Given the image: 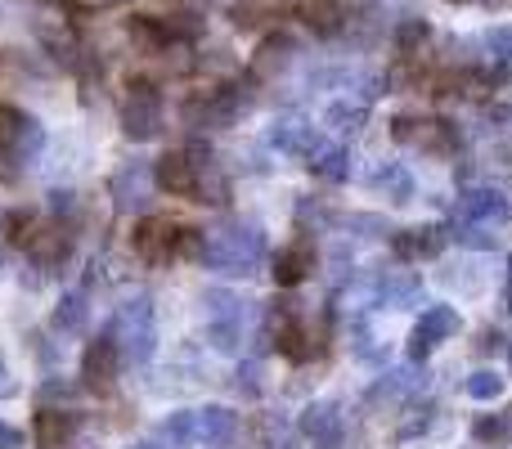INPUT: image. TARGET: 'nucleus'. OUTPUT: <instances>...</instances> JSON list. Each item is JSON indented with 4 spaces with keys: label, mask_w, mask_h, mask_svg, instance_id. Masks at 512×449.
<instances>
[{
    "label": "nucleus",
    "mask_w": 512,
    "mask_h": 449,
    "mask_svg": "<svg viewBox=\"0 0 512 449\" xmlns=\"http://www.w3.org/2000/svg\"><path fill=\"white\" fill-rule=\"evenodd\" d=\"M265 261V229L252 221H225L221 229H207V256L203 265H212L216 274H234L248 279L256 265Z\"/></svg>",
    "instance_id": "1"
},
{
    "label": "nucleus",
    "mask_w": 512,
    "mask_h": 449,
    "mask_svg": "<svg viewBox=\"0 0 512 449\" xmlns=\"http://www.w3.org/2000/svg\"><path fill=\"white\" fill-rule=\"evenodd\" d=\"M252 90L243 81H225L216 90H203V95H189L185 99V126L189 131H225L234 126L243 113L252 108Z\"/></svg>",
    "instance_id": "2"
},
{
    "label": "nucleus",
    "mask_w": 512,
    "mask_h": 449,
    "mask_svg": "<svg viewBox=\"0 0 512 449\" xmlns=\"http://www.w3.org/2000/svg\"><path fill=\"white\" fill-rule=\"evenodd\" d=\"M391 140L409 144V149H423L432 158H454L463 149V131L445 117H396L391 122Z\"/></svg>",
    "instance_id": "3"
},
{
    "label": "nucleus",
    "mask_w": 512,
    "mask_h": 449,
    "mask_svg": "<svg viewBox=\"0 0 512 449\" xmlns=\"http://www.w3.org/2000/svg\"><path fill=\"white\" fill-rule=\"evenodd\" d=\"M113 342L122 346L126 360L144 364L153 355V301L149 297H131L117 306L113 315Z\"/></svg>",
    "instance_id": "4"
},
{
    "label": "nucleus",
    "mask_w": 512,
    "mask_h": 449,
    "mask_svg": "<svg viewBox=\"0 0 512 449\" xmlns=\"http://www.w3.org/2000/svg\"><path fill=\"white\" fill-rule=\"evenodd\" d=\"M122 131L131 135L135 144L158 140L162 131V90L149 86V81H131L122 95Z\"/></svg>",
    "instance_id": "5"
},
{
    "label": "nucleus",
    "mask_w": 512,
    "mask_h": 449,
    "mask_svg": "<svg viewBox=\"0 0 512 449\" xmlns=\"http://www.w3.org/2000/svg\"><path fill=\"white\" fill-rule=\"evenodd\" d=\"M45 144V126L36 117H27L23 108L0 104V153H5L14 167H23L27 158H36Z\"/></svg>",
    "instance_id": "6"
},
{
    "label": "nucleus",
    "mask_w": 512,
    "mask_h": 449,
    "mask_svg": "<svg viewBox=\"0 0 512 449\" xmlns=\"http://www.w3.org/2000/svg\"><path fill=\"white\" fill-rule=\"evenodd\" d=\"M459 216L481 225L512 221V185H468L459 194Z\"/></svg>",
    "instance_id": "7"
},
{
    "label": "nucleus",
    "mask_w": 512,
    "mask_h": 449,
    "mask_svg": "<svg viewBox=\"0 0 512 449\" xmlns=\"http://www.w3.org/2000/svg\"><path fill=\"white\" fill-rule=\"evenodd\" d=\"M176 238H180L176 221H167V216H144L131 234V247L144 265H167V261H176Z\"/></svg>",
    "instance_id": "8"
},
{
    "label": "nucleus",
    "mask_w": 512,
    "mask_h": 449,
    "mask_svg": "<svg viewBox=\"0 0 512 449\" xmlns=\"http://www.w3.org/2000/svg\"><path fill=\"white\" fill-rule=\"evenodd\" d=\"M450 247V229L445 225H414V229H396L391 234V252L400 265H423Z\"/></svg>",
    "instance_id": "9"
},
{
    "label": "nucleus",
    "mask_w": 512,
    "mask_h": 449,
    "mask_svg": "<svg viewBox=\"0 0 512 449\" xmlns=\"http://www.w3.org/2000/svg\"><path fill=\"white\" fill-rule=\"evenodd\" d=\"M153 189H158V180H153V162L131 158V162H122L117 176H113V203L122 207V212H144V207L153 203Z\"/></svg>",
    "instance_id": "10"
},
{
    "label": "nucleus",
    "mask_w": 512,
    "mask_h": 449,
    "mask_svg": "<svg viewBox=\"0 0 512 449\" xmlns=\"http://www.w3.org/2000/svg\"><path fill=\"white\" fill-rule=\"evenodd\" d=\"M459 333V310L454 306H427L423 319L414 324V333H409V360H427L432 355V346H441L445 337Z\"/></svg>",
    "instance_id": "11"
},
{
    "label": "nucleus",
    "mask_w": 512,
    "mask_h": 449,
    "mask_svg": "<svg viewBox=\"0 0 512 449\" xmlns=\"http://www.w3.org/2000/svg\"><path fill=\"white\" fill-rule=\"evenodd\" d=\"M301 436H306L315 449H342L346 445V423H342V409L333 400H315V405L301 409Z\"/></svg>",
    "instance_id": "12"
},
{
    "label": "nucleus",
    "mask_w": 512,
    "mask_h": 449,
    "mask_svg": "<svg viewBox=\"0 0 512 449\" xmlns=\"http://www.w3.org/2000/svg\"><path fill=\"white\" fill-rule=\"evenodd\" d=\"M117 369H122V346L113 337H95L86 346V355H81V382L90 391H113Z\"/></svg>",
    "instance_id": "13"
},
{
    "label": "nucleus",
    "mask_w": 512,
    "mask_h": 449,
    "mask_svg": "<svg viewBox=\"0 0 512 449\" xmlns=\"http://www.w3.org/2000/svg\"><path fill=\"white\" fill-rule=\"evenodd\" d=\"M297 63V41L288 32H270L252 54V81H279L283 72Z\"/></svg>",
    "instance_id": "14"
},
{
    "label": "nucleus",
    "mask_w": 512,
    "mask_h": 449,
    "mask_svg": "<svg viewBox=\"0 0 512 449\" xmlns=\"http://www.w3.org/2000/svg\"><path fill=\"white\" fill-rule=\"evenodd\" d=\"M315 243H306V238H297V243H288V247H279L274 252V261H270V274H274V283L279 288H297V283H306L310 274H315Z\"/></svg>",
    "instance_id": "15"
},
{
    "label": "nucleus",
    "mask_w": 512,
    "mask_h": 449,
    "mask_svg": "<svg viewBox=\"0 0 512 449\" xmlns=\"http://www.w3.org/2000/svg\"><path fill=\"white\" fill-rule=\"evenodd\" d=\"M270 149L288 153V158H310L319 149V131L306 117H283V122L270 126Z\"/></svg>",
    "instance_id": "16"
},
{
    "label": "nucleus",
    "mask_w": 512,
    "mask_h": 449,
    "mask_svg": "<svg viewBox=\"0 0 512 449\" xmlns=\"http://www.w3.org/2000/svg\"><path fill=\"white\" fill-rule=\"evenodd\" d=\"M297 18L315 36H342L346 18H351V5H346V0H297Z\"/></svg>",
    "instance_id": "17"
},
{
    "label": "nucleus",
    "mask_w": 512,
    "mask_h": 449,
    "mask_svg": "<svg viewBox=\"0 0 512 449\" xmlns=\"http://www.w3.org/2000/svg\"><path fill=\"white\" fill-rule=\"evenodd\" d=\"M239 441V414L225 405L198 409V445L203 449H230Z\"/></svg>",
    "instance_id": "18"
},
{
    "label": "nucleus",
    "mask_w": 512,
    "mask_h": 449,
    "mask_svg": "<svg viewBox=\"0 0 512 449\" xmlns=\"http://www.w3.org/2000/svg\"><path fill=\"white\" fill-rule=\"evenodd\" d=\"M153 180H158V189H167V194L176 198H194V162H189L185 149H171L162 153L158 162H153Z\"/></svg>",
    "instance_id": "19"
},
{
    "label": "nucleus",
    "mask_w": 512,
    "mask_h": 449,
    "mask_svg": "<svg viewBox=\"0 0 512 449\" xmlns=\"http://www.w3.org/2000/svg\"><path fill=\"white\" fill-rule=\"evenodd\" d=\"M373 297H378V306L405 310L423 297V279H418L414 270H387L378 283H373Z\"/></svg>",
    "instance_id": "20"
},
{
    "label": "nucleus",
    "mask_w": 512,
    "mask_h": 449,
    "mask_svg": "<svg viewBox=\"0 0 512 449\" xmlns=\"http://www.w3.org/2000/svg\"><path fill=\"white\" fill-rule=\"evenodd\" d=\"M72 436H77V418L68 409H54L45 405L36 414V449H68Z\"/></svg>",
    "instance_id": "21"
},
{
    "label": "nucleus",
    "mask_w": 512,
    "mask_h": 449,
    "mask_svg": "<svg viewBox=\"0 0 512 449\" xmlns=\"http://www.w3.org/2000/svg\"><path fill=\"white\" fill-rule=\"evenodd\" d=\"M126 36H131V45L140 54H167L171 45V36H167V27H162V18H153V14H135V18H126Z\"/></svg>",
    "instance_id": "22"
},
{
    "label": "nucleus",
    "mask_w": 512,
    "mask_h": 449,
    "mask_svg": "<svg viewBox=\"0 0 512 449\" xmlns=\"http://www.w3.org/2000/svg\"><path fill=\"white\" fill-rule=\"evenodd\" d=\"M306 167L315 171L319 180H328V185H346V180H351V153H346L342 144H319L306 158Z\"/></svg>",
    "instance_id": "23"
},
{
    "label": "nucleus",
    "mask_w": 512,
    "mask_h": 449,
    "mask_svg": "<svg viewBox=\"0 0 512 449\" xmlns=\"http://www.w3.org/2000/svg\"><path fill=\"white\" fill-rule=\"evenodd\" d=\"M90 324V292L86 288H72L59 297V306H54V328L59 333H86Z\"/></svg>",
    "instance_id": "24"
},
{
    "label": "nucleus",
    "mask_w": 512,
    "mask_h": 449,
    "mask_svg": "<svg viewBox=\"0 0 512 449\" xmlns=\"http://www.w3.org/2000/svg\"><path fill=\"white\" fill-rule=\"evenodd\" d=\"M369 189L387 194L391 203H414V176H409L400 162H387V167L373 171V176H369Z\"/></svg>",
    "instance_id": "25"
},
{
    "label": "nucleus",
    "mask_w": 512,
    "mask_h": 449,
    "mask_svg": "<svg viewBox=\"0 0 512 449\" xmlns=\"http://www.w3.org/2000/svg\"><path fill=\"white\" fill-rule=\"evenodd\" d=\"M391 41H396L400 54L418 59V50L432 41V23H427V18H418V14H405V18H396V27H391Z\"/></svg>",
    "instance_id": "26"
},
{
    "label": "nucleus",
    "mask_w": 512,
    "mask_h": 449,
    "mask_svg": "<svg viewBox=\"0 0 512 449\" xmlns=\"http://www.w3.org/2000/svg\"><path fill=\"white\" fill-rule=\"evenodd\" d=\"M364 117H369V108H364V99H337V104H328L324 113V126L333 135H355L364 126Z\"/></svg>",
    "instance_id": "27"
},
{
    "label": "nucleus",
    "mask_w": 512,
    "mask_h": 449,
    "mask_svg": "<svg viewBox=\"0 0 512 449\" xmlns=\"http://www.w3.org/2000/svg\"><path fill=\"white\" fill-rule=\"evenodd\" d=\"M472 441L481 445H512V405L504 414H481L477 423H472Z\"/></svg>",
    "instance_id": "28"
},
{
    "label": "nucleus",
    "mask_w": 512,
    "mask_h": 449,
    "mask_svg": "<svg viewBox=\"0 0 512 449\" xmlns=\"http://www.w3.org/2000/svg\"><path fill=\"white\" fill-rule=\"evenodd\" d=\"M41 225H45L41 212H32V207H18V212L5 216V238H9L14 247H23V252H27V243L41 234Z\"/></svg>",
    "instance_id": "29"
},
{
    "label": "nucleus",
    "mask_w": 512,
    "mask_h": 449,
    "mask_svg": "<svg viewBox=\"0 0 512 449\" xmlns=\"http://www.w3.org/2000/svg\"><path fill=\"white\" fill-rule=\"evenodd\" d=\"M162 441L176 445V449L198 445V409H180V414H171L167 423H162Z\"/></svg>",
    "instance_id": "30"
},
{
    "label": "nucleus",
    "mask_w": 512,
    "mask_h": 449,
    "mask_svg": "<svg viewBox=\"0 0 512 449\" xmlns=\"http://www.w3.org/2000/svg\"><path fill=\"white\" fill-rule=\"evenodd\" d=\"M486 50H490V59H495V77L504 81L508 72H512V23H499V27H490L486 36Z\"/></svg>",
    "instance_id": "31"
},
{
    "label": "nucleus",
    "mask_w": 512,
    "mask_h": 449,
    "mask_svg": "<svg viewBox=\"0 0 512 449\" xmlns=\"http://www.w3.org/2000/svg\"><path fill=\"white\" fill-rule=\"evenodd\" d=\"M450 238H454L459 247H472V252H495V247H499L495 225H481V221H459Z\"/></svg>",
    "instance_id": "32"
},
{
    "label": "nucleus",
    "mask_w": 512,
    "mask_h": 449,
    "mask_svg": "<svg viewBox=\"0 0 512 449\" xmlns=\"http://www.w3.org/2000/svg\"><path fill=\"white\" fill-rule=\"evenodd\" d=\"M207 342L221 355L243 351V319H207Z\"/></svg>",
    "instance_id": "33"
},
{
    "label": "nucleus",
    "mask_w": 512,
    "mask_h": 449,
    "mask_svg": "<svg viewBox=\"0 0 512 449\" xmlns=\"http://www.w3.org/2000/svg\"><path fill=\"white\" fill-rule=\"evenodd\" d=\"M463 391H468L472 400H499L504 396V378H499L495 369H481V373H472V378L463 382Z\"/></svg>",
    "instance_id": "34"
},
{
    "label": "nucleus",
    "mask_w": 512,
    "mask_h": 449,
    "mask_svg": "<svg viewBox=\"0 0 512 449\" xmlns=\"http://www.w3.org/2000/svg\"><path fill=\"white\" fill-rule=\"evenodd\" d=\"M265 369H261V360H243L239 364V373H234V391H239V396H248V400H256L265 391Z\"/></svg>",
    "instance_id": "35"
},
{
    "label": "nucleus",
    "mask_w": 512,
    "mask_h": 449,
    "mask_svg": "<svg viewBox=\"0 0 512 449\" xmlns=\"http://www.w3.org/2000/svg\"><path fill=\"white\" fill-rule=\"evenodd\" d=\"M230 18H234V27H261L270 18V0H234Z\"/></svg>",
    "instance_id": "36"
},
{
    "label": "nucleus",
    "mask_w": 512,
    "mask_h": 449,
    "mask_svg": "<svg viewBox=\"0 0 512 449\" xmlns=\"http://www.w3.org/2000/svg\"><path fill=\"white\" fill-rule=\"evenodd\" d=\"M337 221V216L333 212H328V207H319L315 203V198H301V203H297V225H319V229H324V225H333Z\"/></svg>",
    "instance_id": "37"
},
{
    "label": "nucleus",
    "mask_w": 512,
    "mask_h": 449,
    "mask_svg": "<svg viewBox=\"0 0 512 449\" xmlns=\"http://www.w3.org/2000/svg\"><path fill=\"white\" fill-rule=\"evenodd\" d=\"M342 225H346V229H360V238H382V234H391L382 216H346Z\"/></svg>",
    "instance_id": "38"
},
{
    "label": "nucleus",
    "mask_w": 512,
    "mask_h": 449,
    "mask_svg": "<svg viewBox=\"0 0 512 449\" xmlns=\"http://www.w3.org/2000/svg\"><path fill=\"white\" fill-rule=\"evenodd\" d=\"M72 212H77V194H68V189H54V194H50V216H63V221H68Z\"/></svg>",
    "instance_id": "39"
},
{
    "label": "nucleus",
    "mask_w": 512,
    "mask_h": 449,
    "mask_svg": "<svg viewBox=\"0 0 512 449\" xmlns=\"http://www.w3.org/2000/svg\"><path fill=\"white\" fill-rule=\"evenodd\" d=\"M499 346H504V333H499V328H481V337H477V351H481V355H495Z\"/></svg>",
    "instance_id": "40"
},
{
    "label": "nucleus",
    "mask_w": 512,
    "mask_h": 449,
    "mask_svg": "<svg viewBox=\"0 0 512 449\" xmlns=\"http://www.w3.org/2000/svg\"><path fill=\"white\" fill-rule=\"evenodd\" d=\"M0 449H23V432L14 423H5V418H0Z\"/></svg>",
    "instance_id": "41"
},
{
    "label": "nucleus",
    "mask_w": 512,
    "mask_h": 449,
    "mask_svg": "<svg viewBox=\"0 0 512 449\" xmlns=\"http://www.w3.org/2000/svg\"><path fill=\"white\" fill-rule=\"evenodd\" d=\"M18 396V378L9 369H0V400H14Z\"/></svg>",
    "instance_id": "42"
},
{
    "label": "nucleus",
    "mask_w": 512,
    "mask_h": 449,
    "mask_svg": "<svg viewBox=\"0 0 512 449\" xmlns=\"http://www.w3.org/2000/svg\"><path fill=\"white\" fill-rule=\"evenodd\" d=\"M68 9H108V5H122V0H63Z\"/></svg>",
    "instance_id": "43"
},
{
    "label": "nucleus",
    "mask_w": 512,
    "mask_h": 449,
    "mask_svg": "<svg viewBox=\"0 0 512 449\" xmlns=\"http://www.w3.org/2000/svg\"><path fill=\"white\" fill-rule=\"evenodd\" d=\"M508 283H512V256H508Z\"/></svg>",
    "instance_id": "44"
},
{
    "label": "nucleus",
    "mask_w": 512,
    "mask_h": 449,
    "mask_svg": "<svg viewBox=\"0 0 512 449\" xmlns=\"http://www.w3.org/2000/svg\"><path fill=\"white\" fill-rule=\"evenodd\" d=\"M135 449H158V445H135Z\"/></svg>",
    "instance_id": "45"
},
{
    "label": "nucleus",
    "mask_w": 512,
    "mask_h": 449,
    "mask_svg": "<svg viewBox=\"0 0 512 449\" xmlns=\"http://www.w3.org/2000/svg\"><path fill=\"white\" fill-rule=\"evenodd\" d=\"M508 360H512V342H508Z\"/></svg>",
    "instance_id": "46"
}]
</instances>
